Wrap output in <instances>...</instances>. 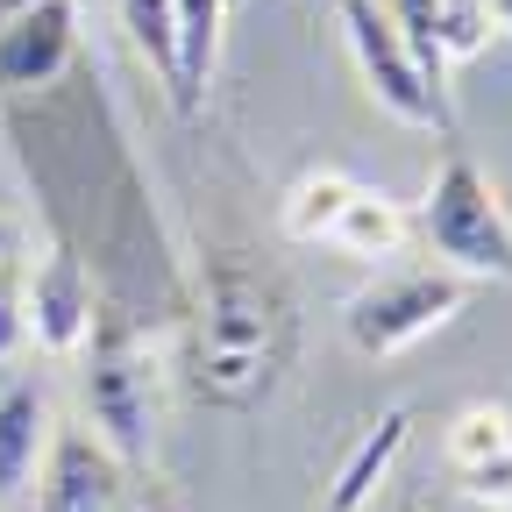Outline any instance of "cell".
I'll list each match as a JSON object with an SVG mask.
<instances>
[{"mask_svg": "<svg viewBox=\"0 0 512 512\" xmlns=\"http://www.w3.org/2000/svg\"><path fill=\"white\" fill-rule=\"evenodd\" d=\"M406 434H413V406L377 413V420L356 434V448L342 456V470H335L328 498H320V512H370L377 491H384V477H392V463H399V448H406Z\"/></svg>", "mask_w": 512, "mask_h": 512, "instance_id": "10", "label": "cell"}, {"mask_svg": "<svg viewBox=\"0 0 512 512\" xmlns=\"http://www.w3.org/2000/svg\"><path fill=\"white\" fill-rule=\"evenodd\" d=\"M441 463H448V484H456L470 505H491V512H512V413L505 406H463L441 434Z\"/></svg>", "mask_w": 512, "mask_h": 512, "instance_id": "9", "label": "cell"}, {"mask_svg": "<svg viewBox=\"0 0 512 512\" xmlns=\"http://www.w3.org/2000/svg\"><path fill=\"white\" fill-rule=\"evenodd\" d=\"M299 363V299L278 264L249 242H214L200 256V292L178 342V384L192 406L249 420L264 413Z\"/></svg>", "mask_w": 512, "mask_h": 512, "instance_id": "1", "label": "cell"}, {"mask_svg": "<svg viewBox=\"0 0 512 512\" xmlns=\"http://www.w3.org/2000/svg\"><path fill=\"white\" fill-rule=\"evenodd\" d=\"M335 15H342V36H349V57H356V79L370 86V100L406 121V128H456V114H448V93L420 72V57L413 43L399 36L392 8L384 0H335Z\"/></svg>", "mask_w": 512, "mask_h": 512, "instance_id": "5", "label": "cell"}, {"mask_svg": "<svg viewBox=\"0 0 512 512\" xmlns=\"http://www.w3.org/2000/svg\"><path fill=\"white\" fill-rule=\"evenodd\" d=\"M114 15L136 43V57L157 72V86L171 93V72H178V29H171V0H114Z\"/></svg>", "mask_w": 512, "mask_h": 512, "instance_id": "15", "label": "cell"}, {"mask_svg": "<svg viewBox=\"0 0 512 512\" xmlns=\"http://www.w3.org/2000/svg\"><path fill=\"white\" fill-rule=\"evenodd\" d=\"M406 235H413V214H406L399 200H384L377 185H356L349 207H342L335 228H328V249L356 256V264H384V256L406 249Z\"/></svg>", "mask_w": 512, "mask_h": 512, "instance_id": "13", "label": "cell"}, {"mask_svg": "<svg viewBox=\"0 0 512 512\" xmlns=\"http://www.w3.org/2000/svg\"><path fill=\"white\" fill-rule=\"evenodd\" d=\"M15 249H22V228H15L8 214H0V264H15Z\"/></svg>", "mask_w": 512, "mask_h": 512, "instance_id": "18", "label": "cell"}, {"mask_svg": "<svg viewBox=\"0 0 512 512\" xmlns=\"http://www.w3.org/2000/svg\"><path fill=\"white\" fill-rule=\"evenodd\" d=\"M50 392L43 384H8L0 392V498H22L36 484V463H43V448H50Z\"/></svg>", "mask_w": 512, "mask_h": 512, "instance_id": "12", "label": "cell"}, {"mask_svg": "<svg viewBox=\"0 0 512 512\" xmlns=\"http://www.w3.org/2000/svg\"><path fill=\"white\" fill-rule=\"evenodd\" d=\"M93 313H100V292L79 264V249H43V264L22 271V328L43 356H79L86 335H93Z\"/></svg>", "mask_w": 512, "mask_h": 512, "instance_id": "6", "label": "cell"}, {"mask_svg": "<svg viewBox=\"0 0 512 512\" xmlns=\"http://www.w3.org/2000/svg\"><path fill=\"white\" fill-rule=\"evenodd\" d=\"M22 342H29V328H22V271L0 264V363H8Z\"/></svg>", "mask_w": 512, "mask_h": 512, "instance_id": "17", "label": "cell"}, {"mask_svg": "<svg viewBox=\"0 0 512 512\" xmlns=\"http://www.w3.org/2000/svg\"><path fill=\"white\" fill-rule=\"evenodd\" d=\"M349 192H356V178L349 171H299L292 185H285V200H278V228L292 235V242H306V249H320L328 242V228H335V214L349 207Z\"/></svg>", "mask_w": 512, "mask_h": 512, "instance_id": "14", "label": "cell"}, {"mask_svg": "<svg viewBox=\"0 0 512 512\" xmlns=\"http://www.w3.org/2000/svg\"><path fill=\"white\" fill-rule=\"evenodd\" d=\"M399 512H434V505H399Z\"/></svg>", "mask_w": 512, "mask_h": 512, "instance_id": "21", "label": "cell"}, {"mask_svg": "<svg viewBox=\"0 0 512 512\" xmlns=\"http://www.w3.org/2000/svg\"><path fill=\"white\" fill-rule=\"evenodd\" d=\"M413 235L441 256V271H456L470 285H512V207L498 200L491 171L463 143L434 164Z\"/></svg>", "mask_w": 512, "mask_h": 512, "instance_id": "3", "label": "cell"}, {"mask_svg": "<svg viewBox=\"0 0 512 512\" xmlns=\"http://www.w3.org/2000/svg\"><path fill=\"white\" fill-rule=\"evenodd\" d=\"M463 306H470V278H456V271H441V264L434 271H392L342 306V335L356 356L392 363L413 342H427L434 328H448Z\"/></svg>", "mask_w": 512, "mask_h": 512, "instance_id": "4", "label": "cell"}, {"mask_svg": "<svg viewBox=\"0 0 512 512\" xmlns=\"http://www.w3.org/2000/svg\"><path fill=\"white\" fill-rule=\"evenodd\" d=\"M15 8H29V0H0V15H15Z\"/></svg>", "mask_w": 512, "mask_h": 512, "instance_id": "20", "label": "cell"}, {"mask_svg": "<svg viewBox=\"0 0 512 512\" xmlns=\"http://www.w3.org/2000/svg\"><path fill=\"white\" fill-rule=\"evenodd\" d=\"M79 392H86L93 434L114 448V456L121 463H150V448H157V399H164V356L136 328V313H121V306L93 313V335L79 349Z\"/></svg>", "mask_w": 512, "mask_h": 512, "instance_id": "2", "label": "cell"}, {"mask_svg": "<svg viewBox=\"0 0 512 512\" xmlns=\"http://www.w3.org/2000/svg\"><path fill=\"white\" fill-rule=\"evenodd\" d=\"M171 29H178V72H171V107L192 121L207 107V86L221 72V29H228V0H171Z\"/></svg>", "mask_w": 512, "mask_h": 512, "instance_id": "11", "label": "cell"}, {"mask_svg": "<svg viewBox=\"0 0 512 512\" xmlns=\"http://www.w3.org/2000/svg\"><path fill=\"white\" fill-rule=\"evenodd\" d=\"M29 491H36V512H114L121 505V456L93 427L57 420Z\"/></svg>", "mask_w": 512, "mask_h": 512, "instance_id": "7", "label": "cell"}, {"mask_svg": "<svg viewBox=\"0 0 512 512\" xmlns=\"http://www.w3.org/2000/svg\"><path fill=\"white\" fill-rule=\"evenodd\" d=\"M491 36H498V29H491V8H484V0H434V50H441V64L484 57Z\"/></svg>", "mask_w": 512, "mask_h": 512, "instance_id": "16", "label": "cell"}, {"mask_svg": "<svg viewBox=\"0 0 512 512\" xmlns=\"http://www.w3.org/2000/svg\"><path fill=\"white\" fill-rule=\"evenodd\" d=\"M79 57V8L72 0H29L0 15V93H43Z\"/></svg>", "mask_w": 512, "mask_h": 512, "instance_id": "8", "label": "cell"}, {"mask_svg": "<svg viewBox=\"0 0 512 512\" xmlns=\"http://www.w3.org/2000/svg\"><path fill=\"white\" fill-rule=\"evenodd\" d=\"M484 8H491V29H505V36H512V0H484Z\"/></svg>", "mask_w": 512, "mask_h": 512, "instance_id": "19", "label": "cell"}]
</instances>
